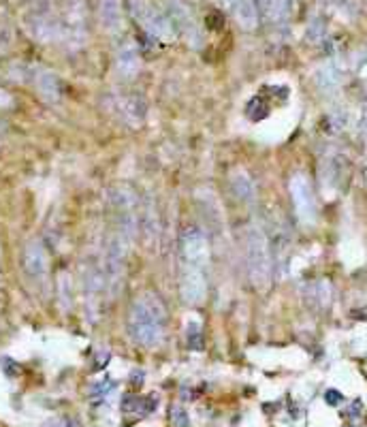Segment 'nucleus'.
Returning a JSON list of instances; mask_svg holds the SVG:
<instances>
[{
  "label": "nucleus",
  "instance_id": "11",
  "mask_svg": "<svg viewBox=\"0 0 367 427\" xmlns=\"http://www.w3.org/2000/svg\"><path fill=\"white\" fill-rule=\"evenodd\" d=\"M139 66H141V60H139V51L132 43H124L118 54H116V70L122 80H132L137 78L139 73Z\"/></svg>",
  "mask_w": 367,
  "mask_h": 427
},
{
  "label": "nucleus",
  "instance_id": "5",
  "mask_svg": "<svg viewBox=\"0 0 367 427\" xmlns=\"http://www.w3.org/2000/svg\"><path fill=\"white\" fill-rule=\"evenodd\" d=\"M182 254H184V263L205 269L209 263V242L203 229L199 227H188L182 233Z\"/></svg>",
  "mask_w": 367,
  "mask_h": 427
},
{
  "label": "nucleus",
  "instance_id": "6",
  "mask_svg": "<svg viewBox=\"0 0 367 427\" xmlns=\"http://www.w3.org/2000/svg\"><path fill=\"white\" fill-rule=\"evenodd\" d=\"M28 30L32 32V37L37 41H43V43L54 41L64 35L62 22L54 16V11L49 7H37L28 16Z\"/></svg>",
  "mask_w": 367,
  "mask_h": 427
},
{
  "label": "nucleus",
  "instance_id": "3",
  "mask_svg": "<svg viewBox=\"0 0 367 427\" xmlns=\"http://www.w3.org/2000/svg\"><path fill=\"white\" fill-rule=\"evenodd\" d=\"M130 5V13L135 18V22L148 32L154 39L161 41H173L178 30L171 22V18L167 13H163L152 0H128Z\"/></svg>",
  "mask_w": 367,
  "mask_h": 427
},
{
  "label": "nucleus",
  "instance_id": "16",
  "mask_svg": "<svg viewBox=\"0 0 367 427\" xmlns=\"http://www.w3.org/2000/svg\"><path fill=\"white\" fill-rule=\"evenodd\" d=\"M156 408V397H139V395H126L122 402V410L124 412H132V414H150Z\"/></svg>",
  "mask_w": 367,
  "mask_h": 427
},
{
  "label": "nucleus",
  "instance_id": "10",
  "mask_svg": "<svg viewBox=\"0 0 367 427\" xmlns=\"http://www.w3.org/2000/svg\"><path fill=\"white\" fill-rule=\"evenodd\" d=\"M24 269L32 280L47 276V252L41 242H28L24 248Z\"/></svg>",
  "mask_w": 367,
  "mask_h": 427
},
{
  "label": "nucleus",
  "instance_id": "20",
  "mask_svg": "<svg viewBox=\"0 0 367 427\" xmlns=\"http://www.w3.org/2000/svg\"><path fill=\"white\" fill-rule=\"evenodd\" d=\"M325 402H327L329 406H340V404L344 402V395H342L340 391H335V389H329V391L325 393Z\"/></svg>",
  "mask_w": 367,
  "mask_h": 427
},
{
  "label": "nucleus",
  "instance_id": "7",
  "mask_svg": "<svg viewBox=\"0 0 367 427\" xmlns=\"http://www.w3.org/2000/svg\"><path fill=\"white\" fill-rule=\"evenodd\" d=\"M180 291H182V299L190 306H199L205 302L207 297V280L203 269L186 265L182 271V280H180Z\"/></svg>",
  "mask_w": 367,
  "mask_h": 427
},
{
  "label": "nucleus",
  "instance_id": "1",
  "mask_svg": "<svg viewBox=\"0 0 367 427\" xmlns=\"http://www.w3.org/2000/svg\"><path fill=\"white\" fill-rule=\"evenodd\" d=\"M167 325V306L156 293H143L135 299L128 314V333L130 338L145 346L154 348L165 340Z\"/></svg>",
  "mask_w": 367,
  "mask_h": 427
},
{
  "label": "nucleus",
  "instance_id": "8",
  "mask_svg": "<svg viewBox=\"0 0 367 427\" xmlns=\"http://www.w3.org/2000/svg\"><path fill=\"white\" fill-rule=\"evenodd\" d=\"M113 111L128 126H141L145 120V101L141 97H135V94L118 97L113 101Z\"/></svg>",
  "mask_w": 367,
  "mask_h": 427
},
{
  "label": "nucleus",
  "instance_id": "4",
  "mask_svg": "<svg viewBox=\"0 0 367 427\" xmlns=\"http://www.w3.org/2000/svg\"><path fill=\"white\" fill-rule=\"evenodd\" d=\"M288 190H290V199L292 205H295V211L301 223H314L316 218V203H314V194H312V186L308 182V178L304 173H295L288 182Z\"/></svg>",
  "mask_w": 367,
  "mask_h": 427
},
{
  "label": "nucleus",
  "instance_id": "18",
  "mask_svg": "<svg viewBox=\"0 0 367 427\" xmlns=\"http://www.w3.org/2000/svg\"><path fill=\"white\" fill-rule=\"evenodd\" d=\"M171 425H173V427H190L188 412H186L180 404L171 406Z\"/></svg>",
  "mask_w": 367,
  "mask_h": 427
},
{
  "label": "nucleus",
  "instance_id": "15",
  "mask_svg": "<svg viewBox=\"0 0 367 427\" xmlns=\"http://www.w3.org/2000/svg\"><path fill=\"white\" fill-rule=\"evenodd\" d=\"M231 190L235 194V199L244 201V203H250L254 201V182L250 180L248 173L244 171H235L231 175Z\"/></svg>",
  "mask_w": 367,
  "mask_h": 427
},
{
  "label": "nucleus",
  "instance_id": "14",
  "mask_svg": "<svg viewBox=\"0 0 367 427\" xmlns=\"http://www.w3.org/2000/svg\"><path fill=\"white\" fill-rule=\"evenodd\" d=\"M254 3H256L259 18L271 24H280L288 16V0H254Z\"/></svg>",
  "mask_w": 367,
  "mask_h": 427
},
{
  "label": "nucleus",
  "instance_id": "12",
  "mask_svg": "<svg viewBox=\"0 0 367 427\" xmlns=\"http://www.w3.org/2000/svg\"><path fill=\"white\" fill-rule=\"evenodd\" d=\"M231 16L237 20V24L246 30H254L259 26V11L254 0H225Z\"/></svg>",
  "mask_w": 367,
  "mask_h": 427
},
{
  "label": "nucleus",
  "instance_id": "9",
  "mask_svg": "<svg viewBox=\"0 0 367 427\" xmlns=\"http://www.w3.org/2000/svg\"><path fill=\"white\" fill-rule=\"evenodd\" d=\"M167 16L171 18L175 30H182L190 41L197 39V22L186 0H167Z\"/></svg>",
  "mask_w": 367,
  "mask_h": 427
},
{
  "label": "nucleus",
  "instance_id": "13",
  "mask_svg": "<svg viewBox=\"0 0 367 427\" xmlns=\"http://www.w3.org/2000/svg\"><path fill=\"white\" fill-rule=\"evenodd\" d=\"M99 18H101V24L105 30L120 32L124 26L122 3L120 0H99Z\"/></svg>",
  "mask_w": 367,
  "mask_h": 427
},
{
  "label": "nucleus",
  "instance_id": "21",
  "mask_svg": "<svg viewBox=\"0 0 367 427\" xmlns=\"http://www.w3.org/2000/svg\"><path fill=\"white\" fill-rule=\"evenodd\" d=\"M361 126L367 130V105L363 107V116H361Z\"/></svg>",
  "mask_w": 367,
  "mask_h": 427
},
{
  "label": "nucleus",
  "instance_id": "17",
  "mask_svg": "<svg viewBox=\"0 0 367 427\" xmlns=\"http://www.w3.org/2000/svg\"><path fill=\"white\" fill-rule=\"evenodd\" d=\"M37 86H39V90H41L43 97H47V99H56L58 97V80L49 73V70H43V73L39 75Z\"/></svg>",
  "mask_w": 367,
  "mask_h": 427
},
{
  "label": "nucleus",
  "instance_id": "2",
  "mask_svg": "<svg viewBox=\"0 0 367 427\" xmlns=\"http://www.w3.org/2000/svg\"><path fill=\"white\" fill-rule=\"evenodd\" d=\"M248 276L254 287L263 289L271 276V244L261 227H250L246 237Z\"/></svg>",
  "mask_w": 367,
  "mask_h": 427
},
{
  "label": "nucleus",
  "instance_id": "19",
  "mask_svg": "<svg viewBox=\"0 0 367 427\" xmlns=\"http://www.w3.org/2000/svg\"><path fill=\"white\" fill-rule=\"evenodd\" d=\"M186 338H188V344H190L192 348H201L203 340H201V331H199V327H197L194 323H190V325H188Z\"/></svg>",
  "mask_w": 367,
  "mask_h": 427
}]
</instances>
